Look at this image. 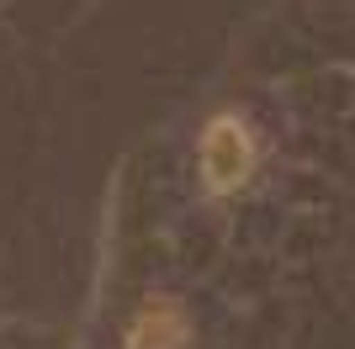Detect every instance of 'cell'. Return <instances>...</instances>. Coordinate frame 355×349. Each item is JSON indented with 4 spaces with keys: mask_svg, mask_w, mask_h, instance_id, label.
I'll use <instances>...</instances> for the list:
<instances>
[{
    "mask_svg": "<svg viewBox=\"0 0 355 349\" xmlns=\"http://www.w3.org/2000/svg\"><path fill=\"white\" fill-rule=\"evenodd\" d=\"M254 132L244 116L223 111L202 127V143H196V164H202V186L212 196H234L244 180L254 174Z\"/></svg>",
    "mask_w": 355,
    "mask_h": 349,
    "instance_id": "6da1fadb",
    "label": "cell"
},
{
    "mask_svg": "<svg viewBox=\"0 0 355 349\" xmlns=\"http://www.w3.org/2000/svg\"><path fill=\"white\" fill-rule=\"evenodd\" d=\"M186 339H191V323L164 296L144 302L133 312V323H128V349H186Z\"/></svg>",
    "mask_w": 355,
    "mask_h": 349,
    "instance_id": "7a4b0ae2",
    "label": "cell"
}]
</instances>
